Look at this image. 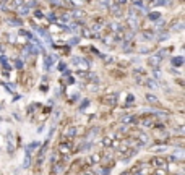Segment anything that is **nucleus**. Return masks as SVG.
Wrapping results in <instances>:
<instances>
[{"label": "nucleus", "mask_w": 185, "mask_h": 175, "mask_svg": "<svg viewBox=\"0 0 185 175\" xmlns=\"http://www.w3.org/2000/svg\"><path fill=\"white\" fill-rule=\"evenodd\" d=\"M60 151H62V152H68V151H70V144H68V146H67V144H62V146H60Z\"/></svg>", "instance_id": "nucleus-1"}, {"label": "nucleus", "mask_w": 185, "mask_h": 175, "mask_svg": "<svg viewBox=\"0 0 185 175\" xmlns=\"http://www.w3.org/2000/svg\"><path fill=\"white\" fill-rule=\"evenodd\" d=\"M174 63H175V65H180V63H182V58H180V57L174 58Z\"/></svg>", "instance_id": "nucleus-2"}, {"label": "nucleus", "mask_w": 185, "mask_h": 175, "mask_svg": "<svg viewBox=\"0 0 185 175\" xmlns=\"http://www.w3.org/2000/svg\"><path fill=\"white\" fill-rule=\"evenodd\" d=\"M146 99H148V101H151V102H154V101H156V97H154V96H148Z\"/></svg>", "instance_id": "nucleus-3"}]
</instances>
